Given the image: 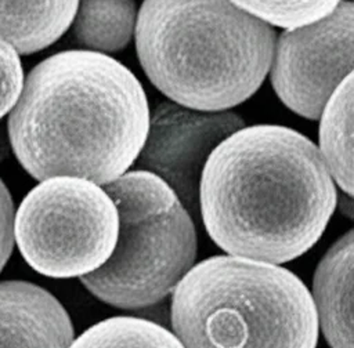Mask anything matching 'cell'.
<instances>
[{"mask_svg": "<svg viewBox=\"0 0 354 348\" xmlns=\"http://www.w3.org/2000/svg\"><path fill=\"white\" fill-rule=\"evenodd\" d=\"M14 247V206L11 195L0 180V272Z\"/></svg>", "mask_w": 354, "mask_h": 348, "instance_id": "17", "label": "cell"}, {"mask_svg": "<svg viewBox=\"0 0 354 348\" xmlns=\"http://www.w3.org/2000/svg\"><path fill=\"white\" fill-rule=\"evenodd\" d=\"M353 22L354 6L342 0L326 17L285 29L275 39L271 86L296 115L319 119L335 90L353 73Z\"/></svg>", "mask_w": 354, "mask_h": 348, "instance_id": "7", "label": "cell"}, {"mask_svg": "<svg viewBox=\"0 0 354 348\" xmlns=\"http://www.w3.org/2000/svg\"><path fill=\"white\" fill-rule=\"evenodd\" d=\"M24 86L18 52L0 39V119L14 108Z\"/></svg>", "mask_w": 354, "mask_h": 348, "instance_id": "16", "label": "cell"}, {"mask_svg": "<svg viewBox=\"0 0 354 348\" xmlns=\"http://www.w3.org/2000/svg\"><path fill=\"white\" fill-rule=\"evenodd\" d=\"M245 127L232 110H198L163 101L149 115L144 145L136 167L162 178L192 218L199 217V182L213 149Z\"/></svg>", "mask_w": 354, "mask_h": 348, "instance_id": "8", "label": "cell"}, {"mask_svg": "<svg viewBox=\"0 0 354 348\" xmlns=\"http://www.w3.org/2000/svg\"><path fill=\"white\" fill-rule=\"evenodd\" d=\"M134 36L149 81L198 110H228L250 98L277 39L272 26L231 0H144Z\"/></svg>", "mask_w": 354, "mask_h": 348, "instance_id": "3", "label": "cell"}, {"mask_svg": "<svg viewBox=\"0 0 354 348\" xmlns=\"http://www.w3.org/2000/svg\"><path fill=\"white\" fill-rule=\"evenodd\" d=\"M236 7L268 23L285 29L315 22L330 14L342 0H231Z\"/></svg>", "mask_w": 354, "mask_h": 348, "instance_id": "15", "label": "cell"}, {"mask_svg": "<svg viewBox=\"0 0 354 348\" xmlns=\"http://www.w3.org/2000/svg\"><path fill=\"white\" fill-rule=\"evenodd\" d=\"M353 254L354 232L348 229L325 251L313 278L318 327L330 348H353Z\"/></svg>", "mask_w": 354, "mask_h": 348, "instance_id": "10", "label": "cell"}, {"mask_svg": "<svg viewBox=\"0 0 354 348\" xmlns=\"http://www.w3.org/2000/svg\"><path fill=\"white\" fill-rule=\"evenodd\" d=\"M336 206V184L318 148L283 126L232 133L213 149L199 182V217L213 243L277 265L313 249Z\"/></svg>", "mask_w": 354, "mask_h": 348, "instance_id": "1", "label": "cell"}, {"mask_svg": "<svg viewBox=\"0 0 354 348\" xmlns=\"http://www.w3.org/2000/svg\"><path fill=\"white\" fill-rule=\"evenodd\" d=\"M319 123V153L335 184L353 196V73L326 102Z\"/></svg>", "mask_w": 354, "mask_h": 348, "instance_id": "13", "label": "cell"}, {"mask_svg": "<svg viewBox=\"0 0 354 348\" xmlns=\"http://www.w3.org/2000/svg\"><path fill=\"white\" fill-rule=\"evenodd\" d=\"M137 15L136 0H79L69 28L80 47L106 55L130 44Z\"/></svg>", "mask_w": 354, "mask_h": 348, "instance_id": "12", "label": "cell"}, {"mask_svg": "<svg viewBox=\"0 0 354 348\" xmlns=\"http://www.w3.org/2000/svg\"><path fill=\"white\" fill-rule=\"evenodd\" d=\"M170 296L171 331L184 348H317L311 293L281 265L212 255Z\"/></svg>", "mask_w": 354, "mask_h": 348, "instance_id": "4", "label": "cell"}, {"mask_svg": "<svg viewBox=\"0 0 354 348\" xmlns=\"http://www.w3.org/2000/svg\"><path fill=\"white\" fill-rule=\"evenodd\" d=\"M69 348H184L174 333L149 319L119 315L102 319L71 342Z\"/></svg>", "mask_w": 354, "mask_h": 348, "instance_id": "14", "label": "cell"}, {"mask_svg": "<svg viewBox=\"0 0 354 348\" xmlns=\"http://www.w3.org/2000/svg\"><path fill=\"white\" fill-rule=\"evenodd\" d=\"M73 338L55 296L30 282H0V348H69Z\"/></svg>", "mask_w": 354, "mask_h": 348, "instance_id": "9", "label": "cell"}, {"mask_svg": "<svg viewBox=\"0 0 354 348\" xmlns=\"http://www.w3.org/2000/svg\"><path fill=\"white\" fill-rule=\"evenodd\" d=\"M149 115L142 84L123 64L71 50L29 72L11 109L8 138L35 180L77 177L105 186L136 163Z\"/></svg>", "mask_w": 354, "mask_h": 348, "instance_id": "2", "label": "cell"}, {"mask_svg": "<svg viewBox=\"0 0 354 348\" xmlns=\"http://www.w3.org/2000/svg\"><path fill=\"white\" fill-rule=\"evenodd\" d=\"M8 153V141L4 131L0 128V160H3Z\"/></svg>", "mask_w": 354, "mask_h": 348, "instance_id": "18", "label": "cell"}, {"mask_svg": "<svg viewBox=\"0 0 354 348\" xmlns=\"http://www.w3.org/2000/svg\"><path fill=\"white\" fill-rule=\"evenodd\" d=\"M119 214L109 258L80 279L97 300L119 309L152 307L195 265L198 236L176 192L147 170H130L104 186Z\"/></svg>", "mask_w": 354, "mask_h": 348, "instance_id": "5", "label": "cell"}, {"mask_svg": "<svg viewBox=\"0 0 354 348\" xmlns=\"http://www.w3.org/2000/svg\"><path fill=\"white\" fill-rule=\"evenodd\" d=\"M119 214L104 186L77 177L43 180L14 215V242L40 275L82 278L112 254Z\"/></svg>", "mask_w": 354, "mask_h": 348, "instance_id": "6", "label": "cell"}, {"mask_svg": "<svg viewBox=\"0 0 354 348\" xmlns=\"http://www.w3.org/2000/svg\"><path fill=\"white\" fill-rule=\"evenodd\" d=\"M79 0H0V39L32 54L57 41L71 26Z\"/></svg>", "mask_w": 354, "mask_h": 348, "instance_id": "11", "label": "cell"}]
</instances>
